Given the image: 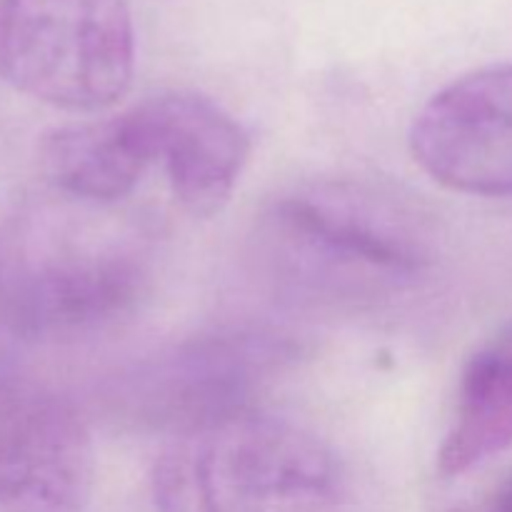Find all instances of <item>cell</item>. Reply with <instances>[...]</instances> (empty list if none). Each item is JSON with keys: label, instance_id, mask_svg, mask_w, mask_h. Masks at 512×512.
Wrapping results in <instances>:
<instances>
[{"label": "cell", "instance_id": "6", "mask_svg": "<svg viewBox=\"0 0 512 512\" xmlns=\"http://www.w3.org/2000/svg\"><path fill=\"white\" fill-rule=\"evenodd\" d=\"M93 468V438L73 400L0 348V512H80Z\"/></svg>", "mask_w": 512, "mask_h": 512}, {"label": "cell", "instance_id": "4", "mask_svg": "<svg viewBox=\"0 0 512 512\" xmlns=\"http://www.w3.org/2000/svg\"><path fill=\"white\" fill-rule=\"evenodd\" d=\"M135 33L128 0H0V80L70 113L128 93Z\"/></svg>", "mask_w": 512, "mask_h": 512}, {"label": "cell", "instance_id": "10", "mask_svg": "<svg viewBox=\"0 0 512 512\" xmlns=\"http://www.w3.org/2000/svg\"><path fill=\"white\" fill-rule=\"evenodd\" d=\"M508 448H512V325L465 363L453 423L438 450V470L443 478H458Z\"/></svg>", "mask_w": 512, "mask_h": 512}, {"label": "cell", "instance_id": "5", "mask_svg": "<svg viewBox=\"0 0 512 512\" xmlns=\"http://www.w3.org/2000/svg\"><path fill=\"white\" fill-rule=\"evenodd\" d=\"M298 355L290 335L273 328H220L143 358L110 385L113 415L170 438L258 408V398Z\"/></svg>", "mask_w": 512, "mask_h": 512}, {"label": "cell", "instance_id": "11", "mask_svg": "<svg viewBox=\"0 0 512 512\" xmlns=\"http://www.w3.org/2000/svg\"><path fill=\"white\" fill-rule=\"evenodd\" d=\"M485 512H512V475L495 490Z\"/></svg>", "mask_w": 512, "mask_h": 512}, {"label": "cell", "instance_id": "3", "mask_svg": "<svg viewBox=\"0 0 512 512\" xmlns=\"http://www.w3.org/2000/svg\"><path fill=\"white\" fill-rule=\"evenodd\" d=\"M150 495L158 512H348L350 478L313 430L258 405L173 435Z\"/></svg>", "mask_w": 512, "mask_h": 512}, {"label": "cell", "instance_id": "8", "mask_svg": "<svg viewBox=\"0 0 512 512\" xmlns=\"http://www.w3.org/2000/svg\"><path fill=\"white\" fill-rule=\"evenodd\" d=\"M175 200L193 218L220 213L250 155V138L223 105L198 93H160L140 103Z\"/></svg>", "mask_w": 512, "mask_h": 512}, {"label": "cell", "instance_id": "1", "mask_svg": "<svg viewBox=\"0 0 512 512\" xmlns=\"http://www.w3.org/2000/svg\"><path fill=\"white\" fill-rule=\"evenodd\" d=\"M113 208L53 193L0 220V348L68 343L133 313L153 250Z\"/></svg>", "mask_w": 512, "mask_h": 512}, {"label": "cell", "instance_id": "9", "mask_svg": "<svg viewBox=\"0 0 512 512\" xmlns=\"http://www.w3.org/2000/svg\"><path fill=\"white\" fill-rule=\"evenodd\" d=\"M40 173L53 193L93 205H118L155 163L143 108L60 125L43 135Z\"/></svg>", "mask_w": 512, "mask_h": 512}, {"label": "cell", "instance_id": "2", "mask_svg": "<svg viewBox=\"0 0 512 512\" xmlns=\"http://www.w3.org/2000/svg\"><path fill=\"white\" fill-rule=\"evenodd\" d=\"M258 268L285 303L365 310L408 293L435 263L428 223L395 195L350 180L275 200L255 238Z\"/></svg>", "mask_w": 512, "mask_h": 512}, {"label": "cell", "instance_id": "7", "mask_svg": "<svg viewBox=\"0 0 512 512\" xmlns=\"http://www.w3.org/2000/svg\"><path fill=\"white\" fill-rule=\"evenodd\" d=\"M413 158L435 183L475 198H512V65L445 85L415 115Z\"/></svg>", "mask_w": 512, "mask_h": 512}]
</instances>
